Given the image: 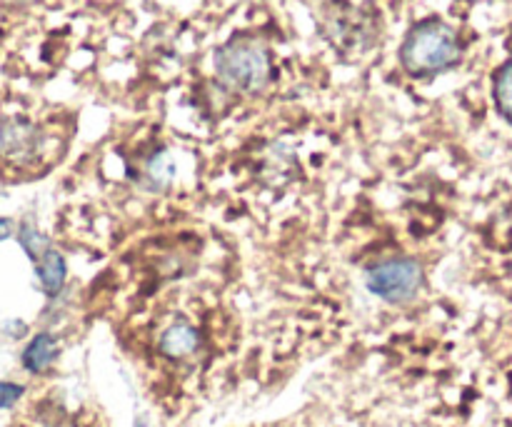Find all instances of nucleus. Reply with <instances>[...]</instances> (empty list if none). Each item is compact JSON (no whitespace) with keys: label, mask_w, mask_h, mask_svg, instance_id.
I'll list each match as a JSON object with an SVG mask.
<instances>
[{"label":"nucleus","mask_w":512,"mask_h":427,"mask_svg":"<svg viewBox=\"0 0 512 427\" xmlns=\"http://www.w3.org/2000/svg\"><path fill=\"white\" fill-rule=\"evenodd\" d=\"M18 243H20V248L28 253V258L33 260V263L35 260L43 258V255L53 248L48 240V235H43L38 228H35V225H30V223H23L18 228Z\"/></svg>","instance_id":"nucleus-9"},{"label":"nucleus","mask_w":512,"mask_h":427,"mask_svg":"<svg viewBox=\"0 0 512 427\" xmlns=\"http://www.w3.org/2000/svg\"><path fill=\"white\" fill-rule=\"evenodd\" d=\"M215 73L220 83L238 93H260L273 78L270 50L255 38H233L215 50Z\"/></svg>","instance_id":"nucleus-2"},{"label":"nucleus","mask_w":512,"mask_h":427,"mask_svg":"<svg viewBox=\"0 0 512 427\" xmlns=\"http://www.w3.org/2000/svg\"><path fill=\"white\" fill-rule=\"evenodd\" d=\"M160 353L168 358H188L198 350L200 333L190 323H173L163 335H160Z\"/></svg>","instance_id":"nucleus-6"},{"label":"nucleus","mask_w":512,"mask_h":427,"mask_svg":"<svg viewBox=\"0 0 512 427\" xmlns=\"http://www.w3.org/2000/svg\"><path fill=\"white\" fill-rule=\"evenodd\" d=\"M58 358V338L53 333H38L23 350V368L28 373L40 375Z\"/></svg>","instance_id":"nucleus-7"},{"label":"nucleus","mask_w":512,"mask_h":427,"mask_svg":"<svg viewBox=\"0 0 512 427\" xmlns=\"http://www.w3.org/2000/svg\"><path fill=\"white\" fill-rule=\"evenodd\" d=\"M35 275H38L40 290L48 298H58L65 288V278H68V263H65L63 253L50 248L40 260H35Z\"/></svg>","instance_id":"nucleus-5"},{"label":"nucleus","mask_w":512,"mask_h":427,"mask_svg":"<svg viewBox=\"0 0 512 427\" xmlns=\"http://www.w3.org/2000/svg\"><path fill=\"white\" fill-rule=\"evenodd\" d=\"M40 130L23 118H10L0 125V153L15 160L33 158L40 150Z\"/></svg>","instance_id":"nucleus-4"},{"label":"nucleus","mask_w":512,"mask_h":427,"mask_svg":"<svg viewBox=\"0 0 512 427\" xmlns=\"http://www.w3.org/2000/svg\"><path fill=\"white\" fill-rule=\"evenodd\" d=\"M175 173H178V165H175V160L170 158V153H165V150L155 153L153 158L148 160V165H145V180H148L153 190L168 188V185L173 183Z\"/></svg>","instance_id":"nucleus-8"},{"label":"nucleus","mask_w":512,"mask_h":427,"mask_svg":"<svg viewBox=\"0 0 512 427\" xmlns=\"http://www.w3.org/2000/svg\"><path fill=\"white\" fill-rule=\"evenodd\" d=\"M495 100H498L500 113L512 120V60L500 70L498 80H495Z\"/></svg>","instance_id":"nucleus-10"},{"label":"nucleus","mask_w":512,"mask_h":427,"mask_svg":"<svg viewBox=\"0 0 512 427\" xmlns=\"http://www.w3.org/2000/svg\"><path fill=\"white\" fill-rule=\"evenodd\" d=\"M460 60L458 33L443 20H423L415 25L400 48V63L415 78H433Z\"/></svg>","instance_id":"nucleus-1"},{"label":"nucleus","mask_w":512,"mask_h":427,"mask_svg":"<svg viewBox=\"0 0 512 427\" xmlns=\"http://www.w3.org/2000/svg\"><path fill=\"white\" fill-rule=\"evenodd\" d=\"M425 273L418 260L390 258L373 265L365 275V285L385 303H408L423 288Z\"/></svg>","instance_id":"nucleus-3"},{"label":"nucleus","mask_w":512,"mask_h":427,"mask_svg":"<svg viewBox=\"0 0 512 427\" xmlns=\"http://www.w3.org/2000/svg\"><path fill=\"white\" fill-rule=\"evenodd\" d=\"M25 388L23 385H15V383H0V410H8L23 398Z\"/></svg>","instance_id":"nucleus-11"},{"label":"nucleus","mask_w":512,"mask_h":427,"mask_svg":"<svg viewBox=\"0 0 512 427\" xmlns=\"http://www.w3.org/2000/svg\"><path fill=\"white\" fill-rule=\"evenodd\" d=\"M15 233V225L10 218H0V240H8Z\"/></svg>","instance_id":"nucleus-12"}]
</instances>
